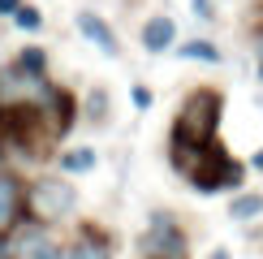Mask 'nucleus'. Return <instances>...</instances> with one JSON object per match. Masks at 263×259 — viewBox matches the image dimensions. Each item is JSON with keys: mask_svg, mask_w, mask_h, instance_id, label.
Masks as SVG:
<instances>
[{"mask_svg": "<svg viewBox=\"0 0 263 259\" xmlns=\"http://www.w3.org/2000/svg\"><path fill=\"white\" fill-rule=\"evenodd\" d=\"M224 117V95L212 91V86H199V91L185 95V104L177 108V121H173V143L185 147H212L216 130H220Z\"/></svg>", "mask_w": 263, "mask_h": 259, "instance_id": "f257e3e1", "label": "nucleus"}, {"mask_svg": "<svg viewBox=\"0 0 263 259\" xmlns=\"http://www.w3.org/2000/svg\"><path fill=\"white\" fill-rule=\"evenodd\" d=\"M48 95H52V82L43 73H26L22 65L0 69V117L26 113V108H43Z\"/></svg>", "mask_w": 263, "mask_h": 259, "instance_id": "f03ea898", "label": "nucleus"}, {"mask_svg": "<svg viewBox=\"0 0 263 259\" xmlns=\"http://www.w3.org/2000/svg\"><path fill=\"white\" fill-rule=\"evenodd\" d=\"M138 259H190V242L168 212H151V225L138 237Z\"/></svg>", "mask_w": 263, "mask_h": 259, "instance_id": "7ed1b4c3", "label": "nucleus"}, {"mask_svg": "<svg viewBox=\"0 0 263 259\" xmlns=\"http://www.w3.org/2000/svg\"><path fill=\"white\" fill-rule=\"evenodd\" d=\"M73 203H78V194H73V186L65 177H39V181H30V190H26V212L35 216L39 225L69 216Z\"/></svg>", "mask_w": 263, "mask_h": 259, "instance_id": "20e7f679", "label": "nucleus"}, {"mask_svg": "<svg viewBox=\"0 0 263 259\" xmlns=\"http://www.w3.org/2000/svg\"><path fill=\"white\" fill-rule=\"evenodd\" d=\"M242 177H246V169L237 164V160H229L220 143H216L212 151L203 156V164L190 173V181H194V190H203V194H216V190H233V186H242Z\"/></svg>", "mask_w": 263, "mask_h": 259, "instance_id": "39448f33", "label": "nucleus"}, {"mask_svg": "<svg viewBox=\"0 0 263 259\" xmlns=\"http://www.w3.org/2000/svg\"><path fill=\"white\" fill-rule=\"evenodd\" d=\"M5 259H61L57 242L43 233V225H26L5 242Z\"/></svg>", "mask_w": 263, "mask_h": 259, "instance_id": "423d86ee", "label": "nucleus"}, {"mask_svg": "<svg viewBox=\"0 0 263 259\" xmlns=\"http://www.w3.org/2000/svg\"><path fill=\"white\" fill-rule=\"evenodd\" d=\"M78 30H82V35H86V39L95 43V48L104 52V57H117V52H121V43H117L112 26H108L100 13H86V9H82V13H78Z\"/></svg>", "mask_w": 263, "mask_h": 259, "instance_id": "0eeeda50", "label": "nucleus"}, {"mask_svg": "<svg viewBox=\"0 0 263 259\" xmlns=\"http://www.w3.org/2000/svg\"><path fill=\"white\" fill-rule=\"evenodd\" d=\"M22 208H26V194H22L17 177L0 173V233H5V229H13V225H17Z\"/></svg>", "mask_w": 263, "mask_h": 259, "instance_id": "6e6552de", "label": "nucleus"}, {"mask_svg": "<svg viewBox=\"0 0 263 259\" xmlns=\"http://www.w3.org/2000/svg\"><path fill=\"white\" fill-rule=\"evenodd\" d=\"M173 43H177L173 17H151L147 26H142V48H147V52H168Z\"/></svg>", "mask_w": 263, "mask_h": 259, "instance_id": "1a4fd4ad", "label": "nucleus"}, {"mask_svg": "<svg viewBox=\"0 0 263 259\" xmlns=\"http://www.w3.org/2000/svg\"><path fill=\"white\" fill-rule=\"evenodd\" d=\"M61 259H112V246H108L100 233H86V237H78V242L65 246Z\"/></svg>", "mask_w": 263, "mask_h": 259, "instance_id": "9d476101", "label": "nucleus"}, {"mask_svg": "<svg viewBox=\"0 0 263 259\" xmlns=\"http://www.w3.org/2000/svg\"><path fill=\"white\" fill-rule=\"evenodd\" d=\"M181 57H190V61H207V65H220V48L216 43H207V39H190V43H181Z\"/></svg>", "mask_w": 263, "mask_h": 259, "instance_id": "9b49d317", "label": "nucleus"}, {"mask_svg": "<svg viewBox=\"0 0 263 259\" xmlns=\"http://www.w3.org/2000/svg\"><path fill=\"white\" fill-rule=\"evenodd\" d=\"M259 212H263V194H237L233 208H229L233 220H250V216H259Z\"/></svg>", "mask_w": 263, "mask_h": 259, "instance_id": "f8f14e48", "label": "nucleus"}, {"mask_svg": "<svg viewBox=\"0 0 263 259\" xmlns=\"http://www.w3.org/2000/svg\"><path fill=\"white\" fill-rule=\"evenodd\" d=\"M61 169H69V173H86V169H95V151H91V147L65 151V156H61Z\"/></svg>", "mask_w": 263, "mask_h": 259, "instance_id": "ddd939ff", "label": "nucleus"}, {"mask_svg": "<svg viewBox=\"0 0 263 259\" xmlns=\"http://www.w3.org/2000/svg\"><path fill=\"white\" fill-rule=\"evenodd\" d=\"M17 65H22L26 73H43V69H48V57H43L39 48H26V52L17 57Z\"/></svg>", "mask_w": 263, "mask_h": 259, "instance_id": "4468645a", "label": "nucleus"}, {"mask_svg": "<svg viewBox=\"0 0 263 259\" xmlns=\"http://www.w3.org/2000/svg\"><path fill=\"white\" fill-rule=\"evenodd\" d=\"M13 22H17L22 30H39V26H43L39 9H30V5H17V13H13Z\"/></svg>", "mask_w": 263, "mask_h": 259, "instance_id": "2eb2a0df", "label": "nucleus"}, {"mask_svg": "<svg viewBox=\"0 0 263 259\" xmlns=\"http://www.w3.org/2000/svg\"><path fill=\"white\" fill-rule=\"evenodd\" d=\"M129 95H134V108H151V91H147V86H134Z\"/></svg>", "mask_w": 263, "mask_h": 259, "instance_id": "dca6fc26", "label": "nucleus"}, {"mask_svg": "<svg viewBox=\"0 0 263 259\" xmlns=\"http://www.w3.org/2000/svg\"><path fill=\"white\" fill-rule=\"evenodd\" d=\"M91 117H104V91L91 95Z\"/></svg>", "mask_w": 263, "mask_h": 259, "instance_id": "f3484780", "label": "nucleus"}, {"mask_svg": "<svg viewBox=\"0 0 263 259\" xmlns=\"http://www.w3.org/2000/svg\"><path fill=\"white\" fill-rule=\"evenodd\" d=\"M17 5H22V0H0V17H13Z\"/></svg>", "mask_w": 263, "mask_h": 259, "instance_id": "a211bd4d", "label": "nucleus"}, {"mask_svg": "<svg viewBox=\"0 0 263 259\" xmlns=\"http://www.w3.org/2000/svg\"><path fill=\"white\" fill-rule=\"evenodd\" d=\"M194 13H199V17H212L216 9H212V0H194Z\"/></svg>", "mask_w": 263, "mask_h": 259, "instance_id": "6ab92c4d", "label": "nucleus"}, {"mask_svg": "<svg viewBox=\"0 0 263 259\" xmlns=\"http://www.w3.org/2000/svg\"><path fill=\"white\" fill-rule=\"evenodd\" d=\"M207 259H233V255H229V251H224V246H216V251H212V255H207Z\"/></svg>", "mask_w": 263, "mask_h": 259, "instance_id": "aec40b11", "label": "nucleus"}, {"mask_svg": "<svg viewBox=\"0 0 263 259\" xmlns=\"http://www.w3.org/2000/svg\"><path fill=\"white\" fill-rule=\"evenodd\" d=\"M250 164H255V169H263V151H259V156H255V160H250Z\"/></svg>", "mask_w": 263, "mask_h": 259, "instance_id": "412c9836", "label": "nucleus"}]
</instances>
